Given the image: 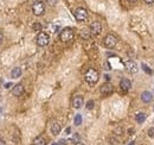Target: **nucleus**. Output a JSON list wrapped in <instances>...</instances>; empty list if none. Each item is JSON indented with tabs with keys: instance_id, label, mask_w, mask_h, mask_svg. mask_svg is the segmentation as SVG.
<instances>
[{
	"instance_id": "1",
	"label": "nucleus",
	"mask_w": 154,
	"mask_h": 145,
	"mask_svg": "<svg viewBox=\"0 0 154 145\" xmlns=\"http://www.w3.org/2000/svg\"><path fill=\"white\" fill-rule=\"evenodd\" d=\"M84 78H86V81H87L88 83L95 85V83H97V81H99V79H100V75H99V72H97L95 69L90 68V69L87 70Z\"/></svg>"
},
{
	"instance_id": "2",
	"label": "nucleus",
	"mask_w": 154,
	"mask_h": 145,
	"mask_svg": "<svg viewBox=\"0 0 154 145\" xmlns=\"http://www.w3.org/2000/svg\"><path fill=\"white\" fill-rule=\"evenodd\" d=\"M59 38H60L62 42H69V41H71L73 38V31H72V29L71 28L63 29L60 31V33H59Z\"/></svg>"
},
{
	"instance_id": "3",
	"label": "nucleus",
	"mask_w": 154,
	"mask_h": 145,
	"mask_svg": "<svg viewBox=\"0 0 154 145\" xmlns=\"http://www.w3.org/2000/svg\"><path fill=\"white\" fill-rule=\"evenodd\" d=\"M75 18L77 22H84L88 18V12L83 7H78L75 10Z\"/></svg>"
},
{
	"instance_id": "4",
	"label": "nucleus",
	"mask_w": 154,
	"mask_h": 145,
	"mask_svg": "<svg viewBox=\"0 0 154 145\" xmlns=\"http://www.w3.org/2000/svg\"><path fill=\"white\" fill-rule=\"evenodd\" d=\"M32 12L35 16H42L45 12V5L43 1H36L32 6Z\"/></svg>"
},
{
	"instance_id": "5",
	"label": "nucleus",
	"mask_w": 154,
	"mask_h": 145,
	"mask_svg": "<svg viewBox=\"0 0 154 145\" xmlns=\"http://www.w3.org/2000/svg\"><path fill=\"white\" fill-rule=\"evenodd\" d=\"M36 41H37V44H38L39 46H46V45L49 44V42H50V37H49V35L45 33V32H39Z\"/></svg>"
},
{
	"instance_id": "6",
	"label": "nucleus",
	"mask_w": 154,
	"mask_h": 145,
	"mask_svg": "<svg viewBox=\"0 0 154 145\" xmlns=\"http://www.w3.org/2000/svg\"><path fill=\"white\" fill-rule=\"evenodd\" d=\"M103 43H104L106 48L113 49V48H115V45H116V43H117V38H116L114 35H107Z\"/></svg>"
},
{
	"instance_id": "7",
	"label": "nucleus",
	"mask_w": 154,
	"mask_h": 145,
	"mask_svg": "<svg viewBox=\"0 0 154 145\" xmlns=\"http://www.w3.org/2000/svg\"><path fill=\"white\" fill-rule=\"evenodd\" d=\"M90 32H91L93 36H99V35L102 32V25H101V23L94 22V23L90 25Z\"/></svg>"
},
{
	"instance_id": "8",
	"label": "nucleus",
	"mask_w": 154,
	"mask_h": 145,
	"mask_svg": "<svg viewBox=\"0 0 154 145\" xmlns=\"http://www.w3.org/2000/svg\"><path fill=\"white\" fill-rule=\"evenodd\" d=\"M126 70L128 72H130V74H135V72H137L139 68H137V64L134 61H128L126 63Z\"/></svg>"
},
{
	"instance_id": "9",
	"label": "nucleus",
	"mask_w": 154,
	"mask_h": 145,
	"mask_svg": "<svg viewBox=\"0 0 154 145\" xmlns=\"http://www.w3.org/2000/svg\"><path fill=\"white\" fill-rule=\"evenodd\" d=\"M83 106V98L81 95H76L73 99H72V107L78 109Z\"/></svg>"
},
{
	"instance_id": "10",
	"label": "nucleus",
	"mask_w": 154,
	"mask_h": 145,
	"mask_svg": "<svg viewBox=\"0 0 154 145\" xmlns=\"http://www.w3.org/2000/svg\"><path fill=\"white\" fill-rule=\"evenodd\" d=\"M120 88H121L123 92H128V91L132 88V82H130L128 79H122L121 82H120Z\"/></svg>"
},
{
	"instance_id": "11",
	"label": "nucleus",
	"mask_w": 154,
	"mask_h": 145,
	"mask_svg": "<svg viewBox=\"0 0 154 145\" xmlns=\"http://www.w3.org/2000/svg\"><path fill=\"white\" fill-rule=\"evenodd\" d=\"M50 130H51V133H52L53 136H58V134L60 133L62 127H60V125H59L57 121H52V123H51V126H50Z\"/></svg>"
},
{
	"instance_id": "12",
	"label": "nucleus",
	"mask_w": 154,
	"mask_h": 145,
	"mask_svg": "<svg viewBox=\"0 0 154 145\" xmlns=\"http://www.w3.org/2000/svg\"><path fill=\"white\" fill-rule=\"evenodd\" d=\"M12 93H13L14 96H20V95H23V93H24V86H23L22 83L16 85V86L13 87Z\"/></svg>"
},
{
	"instance_id": "13",
	"label": "nucleus",
	"mask_w": 154,
	"mask_h": 145,
	"mask_svg": "<svg viewBox=\"0 0 154 145\" xmlns=\"http://www.w3.org/2000/svg\"><path fill=\"white\" fill-rule=\"evenodd\" d=\"M101 93L103 95H109L113 93V86L110 83H104L102 87H101Z\"/></svg>"
},
{
	"instance_id": "14",
	"label": "nucleus",
	"mask_w": 154,
	"mask_h": 145,
	"mask_svg": "<svg viewBox=\"0 0 154 145\" xmlns=\"http://www.w3.org/2000/svg\"><path fill=\"white\" fill-rule=\"evenodd\" d=\"M152 99H153V95H152V93L148 92V91H145V92L141 94V100H142V102H145V104H149V102L152 101Z\"/></svg>"
},
{
	"instance_id": "15",
	"label": "nucleus",
	"mask_w": 154,
	"mask_h": 145,
	"mask_svg": "<svg viewBox=\"0 0 154 145\" xmlns=\"http://www.w3.org/2000/svg\"><path fill=\"white\" fill-rule=\"evenodd\" d=\"M11 76H12L13 79H18V78H20V76H22V69H20L19 67L12 69V71H11Z\"/></svg>"
},
{
	"instance_id": "16",
	"label": "nucleus",
	"mask_w": 154,
	"mask_h": 145,
	"mask_svg": "<svg viewBox=\"0 0 154 145\" xmlns=\"http://www.w3.org/2000/svg\"><path fill=\"white\" fill-rule=\"evenodd\" d=\"M33 145H46V140L44 137L39 136V137H36L35 140H33Z\"/></svg>"
},
{
	"instance_id": "17",
	"label": "nucleus",
	"mask_w": 154,
	"mask_h": 145,
	"mask_svg": "<svg viewBox=\"0 0 154 145\" xmlns=\"http://www.w3.org/2000/svg\"><path fill=\"white\" fill-rule=\"evenodd\" d=\"M135 120H136V123L142 124V123L146 120V114H145L143 112H139V113L136 114V117H135Z\"/></svg>"
},
{
	"instance_id": "18",
	"label": "nucleus",
	"mask_w": 154,
	"mask_h": 145,
	"mask_svg": "<svg viewBox=\"0 0 154 145\" xmlns=\"http://www.w3.org/2000/svg\"><path fill=\"white\" fill-rule=\"evenodd\" d=\"M73 124H75L76 126H80V125L82 124V115H81V114H76V117H75V119H73Z\"/></svg>"
},
{
	"instance_id": "19",
	"label": "nucleus",
	"mask_w": 154,
	"mask_h": 145,
	"mask_svg": "<svg viewBox=\"0 0 154 145\" xmlns=\"http://www.w3.org/2000/svg\"><path fill=\"white\" fill-rule=\"evenodd\" d=\"M141 67H142V69H143V70L147 72V74H152V70H150V69H149V68H148V67H147L145 63H142V64H141Z\"/></svg>"
},
{
	"instance_id": "20",
	"label": "nucleus",
	"mask_w": 154,
	"mask_h": 145,
	"mask_svg": "<svg viewBox=\"0 0 154 145\" xmlns=\"http://www.w3.org/2000/svg\"><path fill=\"white\" fill-rule=\"evenodd\" d=\"M94 105H95V102H94L93 100L88 101V102H87V109H93V108H94Z\"/></svg>"
},
{
	"instance_id": "21",
	"label": "nucleus",
	"mask_w": 154,
	"mask_h": 145,
	"mask_svg": "<svg viewBox=\"0 0 154 145\" xmlns=\"http://www.w3.org/2000/svg\"><path fill=\"white\" fill-rule=\"evenodd\" d=\"M32 28H33V30H35V31H40V29H42V25H40L39 23H35Z\"/></svg>"
},
{
	"instance_id": "22",
	"label": "nucleus",
	"mask_w": 154,
	"mask_h": 145,
	"mask_svg": "<svg viewBox=\"0 0 154 145\" xmlns=\"http://www.w3.org/2000/svg\"><path fill=\"white\" fill-rule=\"evenodd\" d=\"M148 137L149 138H154V127H150L148 130Z\"/></svg>"
},
{
	"instance_id": "23",
	"label": "nucleus",
	"mask_w": 154,
	"mask_h": 145,
	"mask_svg": "<svg viewBox=\"0 0 154 145\" xmlns=\"http://www.w3.org/2000/svg\"><path fill=\"white\" fill-rule=\"evenodd\" d=\"M46 3L50 5V6H53V5H56V3H57V0H46Z\"/></svg>"
},
{
	"instance_id": "24",
	"label": "nucleus",
	"mask_w": 154,
	"mask_h": 145,
	"mask_svg": "<svg viewBox=\"0 0 154 145\" xmlns=\"http://www.w3.org/2000/svg\"><path fill=\"white\" fill-rule=\"evenodd\" d=\"M3 41H4V35L1 33V31H0V44L3 43Z\"/></svg>"
},
{
	"instance_id": "25",
	"label": "nucleus",
	"mask_w": 154,
	"mask_h": 145,
	"mask_svg": "<svg viewBox=\"0 0 154 145\" xmlns=\"http://www.w3.org/2000/svg\"><path fill=\"white\" fill-rule=\"evenodd\" d=\"M145 3H147V4H153L154 0H145Z\"/></svg>"
},
{
	"instance_id": "26",
	"label": "nucleus",
	"mask_w": 154,
	"mask_h": 145,
	"mask_svg": "<svg viewBox=\"0 0 154 145\" xmlns=\"http://www.w3.org/2000/svg\"><path fill=\"white\" fill-rule=\"evenodd\" d=\"M11 86H12V85H11V83H6V85H5V88H10V87H11Z\"/></svg>"
},
{
	"instance_id": "27",
	"label": "nucleus",
	"mask_w": 154,
	"mask_h": 145,
	"mask_svg": "<svg viewBox=\"0 0 154 145\" xmlns=\"http://www.w3.org/2000/svg\"><path fill=\"white\" fill-rule=\"evenodd\" d=\"M75 145H84V144H83V143H81V141H77Z\"/></svg>"
},
{
	"instance_id": "28",
	"label": "nucleus",
	"mask_w": 154,
	"mask_h": 145,
	"mask_svg": "<svg viewBox=\"0 0 154 145\" xmlns=\"http://www.w3.org/2000/svg\"><path fill=\"white\" fill-rule=\"evenodd\" d=\"M129 1H132V3H134V1H136V0H129Z\"/></svg>"
},
{
	"instance_id": "29",
	"label": "nucleus",
	"mask_w": 154,
	"mask_h": 145,
	"mask_svg": "<svg viewBox=\"0 0 154 145\" xmlns=\"http://www.w3.org/2000/svg\"><path fill=\"white\" fill-rule=\"evenodd\" d=\"M129 145H134V144H133V143H130V144H129Z\"/></svg>"
},
{
	"instance_id": "30",
	"label": "nucleus",
	"mask_w": 154,
	"mask_h": 145,
	"mask_svg": "<svg viewBox=\"0 0 154 145\" xmlns=\"http://www.w3.org/2000/svg\"><path fill=\"white\" fill-rule=\"evenodd\" d=\"M153 123H154V120H153Z\"/></svg>"
}]
</instances>
